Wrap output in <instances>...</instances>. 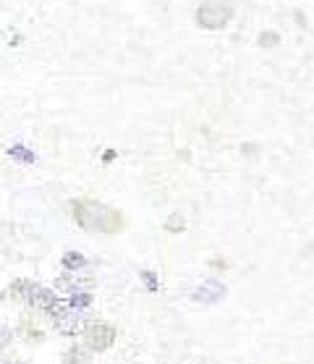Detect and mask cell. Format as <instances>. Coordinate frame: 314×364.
<instances>
[{"label":"cell","instance_id":"cell-1","mask_svg":"<svg viewBox=\"0 0 314 364\" xmlns=\"http://www.w3.org/2000/svg\"><path fill=\"white\" fill-rule=\"evenodd\" d=\"M71 215L79 223V228L92 233H116L124 225L118 210L102 205V202H94V199H76V202H71Z\"/></svg>","mask_w":314,"mask_h":364},{"label":"cell","instance_id":"cell-2","mask_svg":"<svg viewBox=\"0 0 314 364\" xmlns=\"http://www.w3.org/2000/svg\"><path fill=\"white\" fill-rule=\"evenodd\" d=\"M233 18V6L228 0H205L202 6L194 14V21H197L202 29H210V32H217V29H225Z\"/></svg>","mask_w":314,"mask_h":364},{"label":"cell","instance_id":"cell-3","mask_svg":"<svg viewBox=\"0 0 314 364\" xmlns=\"http://www.w3.org/2000/svg\"><path fill=\"white\" fill-rule=\"evenodd\" d=\"M50 317L55 320V328L63 336H76V333L84 328V317L76 312V306L68 301V299H55L53 304L48 306Z\"/></svg>","mask_w":314,"mask_h":364},{"label":"cell","instance_id":"cell-4","mask_svg":"<svg viewBox=\"0 0 314 364\" xmlns=\"http://www.w3.org/2000/svg\"><path fill=\"white\" fill-rule=\"evenodd\" d=\"M84 343H87L92 351H108V348L116 343V328L105 323L84 325Z\"/></svg>","mask_w":314,"mask_h":364},{"label":"cell","instance_id":"cell-5","mask_svg":"<svg viewBox=\"0 0 314 364\" xmlns=\"http://www.w3.org/2000/svg\"><path fill=\"white\" fill-rule=\"evenodd\" d=\"M225 289L220 286V283H207V286H202V289L197 291V299L199 301H207V304H212V301H217V299L223 296Z\"/></svg>","mask_w":314,"mask_h":364},{"label":"cell","instance_id":"cell-6","mask_svg":"<svg viewBox=\"0 0 314 364\" xmlns=\"http://www.w3.org/2000/svg\"><path fill=\"white\" fill-rule=\"evenodd\" d=\"M55 299H58V296H55V294H53V291H50V289H34L32 301H29V304L40 306V309H48V306L53 304Z\"/></svg>","mask_w":314,"mask_h":364},{"label":"cell","instance_id":"cell-7","mask_svg":"<svg viewBox=\"0 0 314 364\" xmlns=\"http://www.w3.org/2000/svg\"><path fill=\"white\" fill-rule=\"evenodd\" d=\"M34 289H37V286H32L29 281H16V283H13V296L24 299V301H32Z\"/></svg>","mask_w":314,"mask_h":364},{"label":"cell","instance_id":"cell-8","mask_svg":"<svg viewBox=\"0 0 314 364\" xmlns=\"http://www.w3.org/2000/svg\"><path fill=\"white\" fill-rule=\"evenodd\" d=\"M63 262H66L68 267H71V265H74V267H82V265H84V259H82V257H71V255H68L66 259H63Z\"/></svg>","mask_w":314,"mask_h":364},{"label":"cell","instance_id":"cell-9","mask_svg":"<svg viewBox=\"0 0 314 364\" xmlns=\"http://www.w3.org/2000/svg\"><path fill=\"white\" fill-rule=\"evenodd\" d=\"M168 228H170V231H173V228H183V220L178 215H173L170 220H168Z\"/></svg>","mask_w":314,"mask_h":364},{"label":"cell","instance_id":"cell-10","mask_svg":"<svg viewBox=\"0 0 314 364\" xmlns=\"http://www.w3.org/2000/svg\"><path fill=\"white\" fill-rule=\"evenodd\" d=\"M11 155H16V158H24V160H34L32 155H26V152L21 147H13V149H11Z\"/></svg>","mask_w":314,"mask_h":364},{"label":"cell","instance_id":"cell-11","mask_svg":"<svg viewBox=\"0 0 314 364\" xmlns=\"http://www.w3.org/2000/svg\"><path fill=\"white\" fill-rule=\"evenodd\" d=\"M9 341H11V333L6 331V328H0V346H6Z\"/></svg>","mask_w":314,"mask_h":364}]
</instances>
